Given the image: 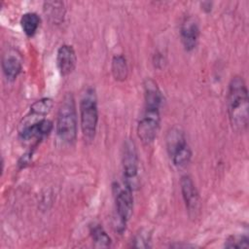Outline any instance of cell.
Instances as JSON below:
<instances>
[{
    "mask_svg": "<svg viewBox=\"0 0 249 249\" xmlns=\"http://www.w3.org/2000/svg\"><path fill=\"white\" fill-rule=\"evenodd\" d=\"M150 242H151V234L147 231H141L135 235L132 246L137 248H148L150 247V244H149Z\"/></svg>",
    "mask_w": 249,
    "mask_h": 249,
    "instance_id": "ffe728a7",
    "label": "cell"
},
{
    "mask_svg": "<svg viewBox=\"0 0 249 249\" xmlns=\"http://www.w3.org/2000/svg\"><path fill=\"white\" fill-rule=\"evenodd\" d=\"M80 119L85 138L92 140L95 136L98 123V109L93 89H89L80 101Z\"/></svg>",
    "mask_w": 249,
    "mask_h": 249,
    "instance_id": "3957f363",
    "label": "cell"
},
{
    "mask_svg": "<svg viewBox=\"0 0 249 249\" xmlns=\"http://www.w3.org/2000/svg\"><path fill=\"white\" fill-rule=\"evenodd\" d=\"M20 25L23 32L28 37H31L36 33L40 25V18L36 13H25L20 18Z\"/></svg>",
    "mask_w": 249,
    "mask_h": 249,
    "instance_id": "9a60e30c",
    "label": "cell"
},
{
    "mask_svg": "<svg viewBox=\"0 0 249 249\" xmlns=\"http://www.w3.org/2000/svg\"><path fill=\"white\" fill-rule=\"evenodd\" d=\"M56 63L62 76H68L74 71L77 63V56L72 46L62 45L59 47L56 54Z\"/></svg>",
    "mask_w": 249,
    "mask_h": 249,
    "instance_id": "9c48e42d",
    "label": "cell"
},
{
    "mask_svg": "<svg viewBox=\"0 0 249 249\" xmlns=\"http://www.w3.org/2000/svg\"><path fill=\"white\" fill-rule=\"evenodd\" d=\"M44 12L53 23H60L64 18V4L60 1L45 2Z\"/></svg>",
    "mask_w": 249,
    "mask_h": 249,
    "instance_id": "4fadbf2b",
    "label": "cell"
},
{
    "mask_svg": "<svg viewBox=\"0 0 249 249\" xmlns=\"http://www.w3.org/2000/svg\"><path fill=\"white\" fill-rule=\"evenodd\" d=\"M53 108V100L51 98H42L35 101L30 107V113L36 117H43L50 113Z\"/></svg>",
    "mask_w": 249,
    "mask_h": 249,
    "instance_id": "2e32d148",
    "label": "cell"
},
{
    "mask_svg": "<svg viewBox=\"0 0 249 249\" xmlns=\"http://www.w3.org/2000/svg\"><path fill=\"white\" fill-rule=\"evenodd\" d=\"M170 158L172 159L174 165H176L178 167H183V166L187 165L191 160V158H192L191 148L187 144L183 148L176 151Z\"/></svg>",
    "mask_w": 249,
    "mask_h": 249,
    "instance_id": "e0dca14e",
    "label": "cell"
},
{
    "mask_svg": "<svg viewBox=\"0 0 249 249\" xmlns=\"http://www.w3.org/2000/svg\"><path fill=\"white\" fill-rule=\"evenodd\" d=\"M53 129V123L47 119L29 123L23 122L19 130V137L23 140H29L35 137L41 138L51 132Z\"/></svg>",
    "mask_w": 249,
    "mask_h": 249,
    "instance_id": "ba28073f",
    "label": "cell"
},
{
    "mask_svg": "<svg viewBox=\"0 0 249 249\" xmlns=\"http://www.w3.org/2000/svg\"><path fill=\"white\" fill-rule=\"evenodd\" d=\"M56 134L66 144H72L76 140L77 112L75 99L71 93H67L60 103L56 119Z\"/></svg>",
    "mask_w": 249,
    "mask_h": 249,
    "instance_id": "7a4b0ae2",
    "label": "cell"
},
{
    "mask_svg": "<svg viewBox=\"0 0 249 249\" xmlns=\"http://www.w3.org/2000/svg\"><path fill=\"white\" fill-rule=\"evenodd\" d=\"M180 187L182 192V196L188 210L189 216L194 218L197 215L200 205L199 196L197 190L189 175H183L180 179Z\"/></svg>",
    "mask_w": 249,
    "mask_h": 249,
    "instance_id": "8992f818",
    "label": "cell"
},
{
    "mask_svg": "<svg viewBox=\"0 0 249 249\" xmlns=\"http://www.w3.org/2000/svg\"><path fill=\"white\" fill-rule=\"evenodd\" d=\"M160 123V108L145 106L144 115L137 125V134L143 144L153 143L159 132Z\"/></svg>",
    "mask_w": 249,
    "mask_h": 249,
    "instance_id": "5b68a950",
    "label": "cell"
},
{
    "mask_svg": "<svg viewBox=\"0 0 249 249\" xmlns=\"http://www.w3.org/2000/svg\"><path fill=\"white\" fill-rule=\"evenodd\" d=\"M180 36L183 47L187 52L193 51L196 47L199 37V27L195 18L188 17L183 20L180 28Z\"/></svg>",
    "mask_w": 249,
    "mask_h": 249,
    "instance_id": "52a82bcc",
    "label": "cell"
},
{
    "mask_svg": "<svg viewBox=\"0 0 249 249\" xmlns=\"http://www.w3.org/2000/svg\"><path fill=\"white\" fill-rule=\"evenodd\" d=\"M228 111L235 129L242 130L248 124V90L242 77L234 76L229 85Z\"/></svg>",
    "mask_w": 249,
    "mask_h": 249,
    "instance_id": "6da1fadb",
    "label": "cell"
},
{
    "mask_svg": "<svg viewBox=\"0 0 249 249\" xmlns=\"http://www.w3.org/2000/svg\"><path fill=\"white\" fill-rule=\"evenodd\" d=\"M116 210L118 220L126 223L132 215L133 210V196L132 191L125 188L120 190L116 196Z\"/></svg>",
    "mask_w": 249,
    "mask_h": 249,
    "instance_id": "30bf717a",
    "label": "cell"
},
{
    "mask_svg": "<svg viewBox=\"0 0 249 249\" xmlns=\"http://www.w3.org/2000/svg\"><path fill=\"white\" fill-rule=\"evenodd\" d=\"M21 62L14 54H6L2 60V69L8 81H14L21 72Z\"/></svg>",
    "mask_w": 249,
    "mask_h": 249,
    "instance_id": "7c38bea8",
    "label": "cell"
},
{
    "mask_svg": "<svg viewBox=\"0 0 249 249\" xmlns=\"http://www.w3.org/2000/svg\"><path fill=\"white\" fill-rule=\"evenodd\" d=\"M225 246L228 248H247L249 246L248 238L243 235H232L227 239Z\"/></svg>",
    "mask_w": 249,
    "mask_h": 249,
    "instance_id": "d6986e66",
    "label": "cell"
},
{
    "mask_svg": "<svg viewBox=\"0 0 249 249\" xmlns=\"http://www.w3.org/2000/svg\"><path fill=\"white\" fill-rule=\"evenodd\" d=\"M91 237L96 247H109L111 238L100 226H95L91 230Z\"/></svg>",
    "mask_w": 249,
    "mask_h": 249,
    "instance_id": "ac0fdd59",
    "label": "cell"
},
{
    "mask_svg": "<svg viewBox=\"0 0 249 249\" xmlns=\"http://www.w3.org/2000/svg\"><path fill=\"white\" fill-rule=\"evenodd\" d=\"M165 142L169 157H171L176 151L188 144L184 132L179 127H173L167 132Z\"/></svg>",
    "mask_w": 249,
    "mask_h": 249,
    "instance_id": "8fae6325",
    "label": "cell"
},
{
    "mask_svg": "<svg viewBox=\"0 0 249 249\" xmlns=\"http://www.w3.org/2000/svg\"><path fill=\"white\" fill-rule=\"evenodd\" d=\"M111 71L112 75L117 81H124L127 78L128 67L126 63V59L124 55L118 54L115 55L112 59L111 63Z\"/></svg>",
    "mask_w": 249,
    "mask_h": 249,
    "instance_id": "5bb4252c",
    "label": "cell"
},
{
    "mask_svg": "<svg viewBox=\"0 0 249 249\" xmlns=\"http://www.w3.org/2000/svg\"><path fill=\"white\" fill-rule=\"evenodd\" d=\"M123 169L125 188L133 192L138 187V156L136 146L131 139L125 140L124 145Z\"/></svg>",
    "mask_w": 249,
    "mask_h": 249,
    "instance_id": "277c9868",
    "label": "cell"
}]
</instances>
